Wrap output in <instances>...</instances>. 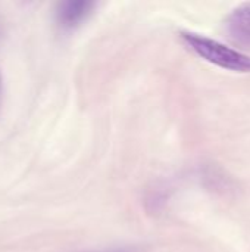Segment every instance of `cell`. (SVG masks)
<instances>
[{
  "instance_id": "1",
  "label": "cell",
  "mask_w": 250,
  "mask_h": 252,
  "mask_svg": "<svg viewBox=\"0 0 250 252\" xmlns=\"http://www.w3.org/2000/svg\"><path fill=\"white\" fill-rule=\"evenodd\" d=\"M184 44L206 62L233 72H250V56L206 35L183 31Z\"/></svg>"
},
{
  "instance_id": "2",
  "label": "cell",
  "mask_w": 250,
  "mask_h": 252,
  "mask_svg": "<svg viewBox=\"0 0 250 252\" xmlns=\"http://www.w3.org/2000/svg\"><path fill=\"white\" fill-rule=\"evenodd\" d=\"M94 7L96 3L90 0L60 1L55 10V21L62 30H74L91 15Z\"/></svg>"
},
{
  "instance_id": "3",
  "label": "cell",
  "mask_w": 250,
  "mask_h": 252,
  "mask_svg": "<svg viewBox=\"0 0 250 252\" xmlns=\"http://www.w3.org/2000/svg\"><path fill=\"white\" fill-rule=\"evenodd\" d=\"M227 31L237 46L250 50V1L242 3L228 15Z\"/></svg>"
},
{
  "instance_id": "5",
  "label": "cell",
  "mask_w": 250,
  "mask_h": 252,
  "mask_svg": "<svg viewBox=\"0 0 250 252\" xmlns=\"http://www.w3.org/2000/svg\"><path fill=\"white\" fill-rule=\"evenodd\" d=\"M1 100H3V77L0 71V109H1Z\"/></svg>"
},
{
  "instance_id": "4",
  "label": "cell",
  "mask_w": 250,
  "mask_h": 252,
  "mask_svg": "<svg viewBox=\"0 0 250 252\" xmlns=\"http://www.w3.org/2000/svg\"><path fill=\"white\" fill-rule=\"evenodd\" d=\"M85 252H143L139 247H131V245H124V247H111V248H103V250H94V251Z\"/></svg>"
}]
</instances>
